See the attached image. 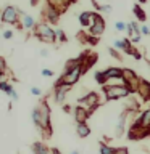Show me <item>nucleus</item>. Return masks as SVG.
<instances>
[{
	"label": "nucleus",
	"instance_id": "f257e3e1",
	"mask_svg": "<svg viewBox=\"0 0 150 154\" xmlns=\"http://www.w3.org/2000/svg\"><path fill=\"white\" fill-rule=\"evenodd\" d=\"M32 122L41 132H44L45 137H48V135L52 133V128H50V108H48L47 101L39 103L36 108L32 109Z\"/></svg>",
	"mask_w": 150,
	"mask_h": 154
},
{
	"label": "nucleus",
	"instance_id": "f03ea898",
	"mask_svg": "<svg viewBox=\"0 0 150 154\" xmlns=\"http://www.w3.org/2000/svg\"><path fill=\"white\" fill-rule=\"evenodd\" d=\"M103 91H105L106 101L126 98V96L131 95V90L124 84H121V85H103Z\"/></svg>",
	"mask_w": 150,
	"mask_h": 154
},
{
	"label": "nucleus",
	"instance_id": "7ed1b4c3",
	"mask_svg": "<svg viewBox=\"0 0 150 154\" xmlns=\"http://www.w3.org/2000/svg\"><path fill=\"white\" fill-rule=\"evenodd\" d=\"M36 37L42 42H48V43H55L58 38H57V31L48 26V24H37L36 26Z\"/></svg>",
	"mask_w": 150,
	"mask_h": 154
},
{
	"label": "nucleus",
	"instance_id": "20e7f679",
	"mask_svg": "<svg viewBox=\"0 0 150 154\" xmlns=\"http://www.w3.org/2000/svg\"><path fill=\"white\" fill-rule=\"evenodd\" d=\"M103 31H105V19L102 18L99 13H94L90 27H89V34L94 37H99L100 34H103Z\"/></svg>",
	"mask_w": 150,
	"mask_h": 154
},
{
	"label": "nucleus",
	"instance_id": "39448f33",
	"mask_svg": "<svg viewBox=\"0 0 150 154\" xmlns=\"http://www.w3.org/2000/svg\"><path fill=\"white\" fill-rule=\"evenodd\" d=\"M123 82H124V85L131 90V93L139 90V82H140V79H139V77L135 75L131 69H123Z\"/></svg>",
	"mask_w": 150,
	"mask_h": 154
},
{
	"label": "nucleus",
	"instance_id": "423d86ee",
	"mask_svg": "<svg viewBox=\"0 0 150 154\" xmlns=\"http://www.w3.org/2000/svg\"><path fill=\"white\" fill-rule=\"evenodd\" d=\"M19 14H21V11H19L16 7H11V5H10V7H7L2 13V23H5V24H18Z\"/></svg>",
	"mask_w": 150,
	"mask_h": 154
},
{
	"label": "nucleus",
	"instance_id": "0eeeda50",
	"mask_svg": "<svg viewBox=\"0 0 150 154\" xmlns=\"http://www.w3.org/2000/svg\"><path fill=\"white\" fill-rule=\"evenodd\" d=\"M77 103L79 106H84V108H95L97 104H99V95L97 93H87L86 96H82V98L77 100Z\"/></svg>",
	"mask_w": 150,
	"mask_h": 154
},
{
	"label": "nucleus",
	"instance_id": "6e6552de",
	"mask_svg": "<svg viewBox=\"0 0 150 154\" xmlns=\"http://www.w3.org/2000/svg\"><path fill=\"white\" fill-rule=\"evenodd\" d=\"M68 91H70V87L68 85H57L55 90H53V93H55V101L58 104H61L63 101H65Z\"/></svg>",
	"mask_w": 150,
	"mask_h": 154
},
{
	"label": "nucleus",
	"instance_id": "1a4fd4ad",
	"mask_svg": "<svg viewBox=\"0 0 150 154\" xmlns=\"http://www.w3.org/2000/svg\"><path fill=\"white\" fill-rule=\"evenodd\" d=\"M60 10H58L57 7H53L52 3H47V10H45V16L48 21H52V23H57L58 21V16H60Z\"/></svg>",
	"mask_w": 150,
	"mask_h": 154
},
{
	"label": "nucleus",
	"instance_id": "9d476101",
	"mask_svg": "<svg viewBox=\"0 0 150 154\" xmlns=\"http://www.w3.org/2000/svg\"><path fill=\"white\" fill-rule=\"evenodd\" d=\"M105 75L108 80H116V79H121L123 80V69L121 67H108V69H105Z\"/></svg>",
	"mask_w": 150,
	"mask_h": 154
},
{
	"label": "nucleus",
	"instance_id": "9b49d317",
	"mask_svg": "<svg viewBox=\"0 0 150 154\" xmlns=\"http://www.w3.org/2000/svg\"><path fill=\"white\" fill-rule=\"evenodd\" d=\"M139 93H140V96H142V100L144 101H148L150 100V84L147 80H144V79H140V82H139Z\"/></svg>",
	"mask_w": 150,
	"mask_h": 154
},
{
	"label": "nucleus",
	"instance_id": "f8f14e48",
	"mask_svg": "<svg viewBox=\"0 0 150 154\" xmlns=\"http://www.w3.org/2000/svg\"><path fill=\"white\" fill-rule=\"evenodd\" d=\"M90 116V111L84 108V106H77L76 111H74V117H76V122H86L87 117Z\"/></svg>",
	"mask_w": 150,
	"mask_h": 154
},
{
	"label": "nucleus",
	"instance_id": "ddd939ff",
	"mask_svg": "<svg viewBox=\"0 0 150 154\" xmlns=\"http://www.w3.org/2000/svg\"><path fill=\"white\" fill-rule=\"evenodd\" d=\"M126 119H128V112H121L119 114V119H118V122H116V128H115V132H116V137H121V135L124 133V127H126Z\"/></svg>",
	"mask_w": 150,
	"mask_h": 154
},
{
	"label": "nucleus",
	"instance_id": "4468645a",
	"mask_svg": "<svg viewBox=\"0 0 150 154\" xmlns=\"http://www.w3.org/2000/svg\"><path fill=\"white\" fill-rule=\"evenodd\" d=\"M92 16H94V11H82L79 14V23L82 27H90L92 23Z\"/></svg>",
	"mask_w": 150,
	"mask_h": 154
},
{
	"label": "nucleus",
	"instance_id": "2eb2a0df",
	"mask_svg": "<svg viewBox=\"0 0 150 154\" xmlns=\"http://www.w3.org/2000/svg\"><path fill=\"white\" fill-rule=\"evenodd\" d=\"M37 24L36 21H34V18L31 16V14H26V13H23V23H21V27L24 29H34Z\"/></svg>",
	"mask_w": 150,
	"mask_h": 154
},
{
	"label": "nucleus",
	"instance_id": "dca6fc26",
	"mask_svg": "<svg viewBox=\"0 0 150 154\" xmlns=\"http://www.w3.org/2000/svg\"><path fill=\"white\" fill-rule=\"evenodd\" d=\"M76 132H77V137L86 138V137H89V135H90V128L87 127V124H86V122H77Z\"/></svg>",
	"mask_w": 150,
	"mask_h": 154
},
{
	"label": "nucleus",
	"instance_id": "f3484780",
	"mask_svg": "<svg viewBox=\"0 0 150 154\" xmlns=\"http://www.w3.org/2000/svg\"><path fill=\"white\" fill-rule=\"evenodd\" d=\"M32 151H34V154H48L47 146L44 143H39V141L32 144Z\"/></svg>",
	"mask_w": 150,
	"mask_h": 154
},
{
	"label": "nucleus",
	"instance_id": "a211bd4d",
	"mask_svg": "<svg viewBox=\"0 0 150 154\" xmlns=\"http://www.w3.org/2000/svg\"><path fill=\"white\" fill-rule=\"evenodd\" d=\"M134 13H135V18H137L139 21L144 23L145 19H147V14H145V11L139 7V5H134Z\"/></svg>",
	"mask_w": 150,
	"mask_h": 154
},
{
	"label": "nucleus",
	"instance_id": "6ab92c4d",
	"mask_svg": "<svg viewBox=\"0 0 150 154\" xmlns=\"http://www.w3.org/2000/svg\"><path fill=\"white\" fill-rule=\"evenodd\" d=\"M0 90H2L3 93H7V95H10V91L13 90V87L10 85V84H8L7 80H2V82H0Z\"/></svg>",
	"mask_w": 150,
	"mask_h": 154
},
{
	"label": "nucleus",
	"instance_id": "aec40b11",
	"mask_svg": "<svg viewBox=\"0 0 150 154\" xmlns=\"http://www.w3.org/2000/svg\"><path fill=\"white\" fill-rule=\"evenodd\" d=\"M95 80L99 82L100 85H106V80H108V79H106L105 72H97V74H95Z\"/></svg>",
	"mask_w": 150,
	"mask_h": 154
},
{
	"label": "nucleus",
	"instance_id": "412c9836",
	"mask_svg": "<svg viewBox=\"0 0 150 154\" xmlns=\"http://www.w3.org/2000/svg\"><path fill=\"white\" fill-rule=\"evenodd\" d=\"M113 152H115V148H110L103 143L100 144V154H113Z\"/></svg>",
	"mask_w": 150,
	"mask_h": 154
},
{
	"label": "nucleus",
	"instance_id": "4be33fe9",
	"mask_svg": "<svg viewBox=\"0 0 150 154\" xmlns=\"http://www.w3.org/2000/svg\"><path fill=\"white\" fill-rule=\"evenodd\" d=\"M115 29L116 31H128V24L123 21H116L115 23Z\"/></svg>",
	"mask_w": 150,
	"mask_h": 154
},
{
	"label": "nucleus",
	"instance_id": "5701e85b",
	"mask_svg": "<svg viewBox=\"0 0 150 154\" xmlns=\"http://www.w3.org/2000/svg\"><path fill=\"white\" fill-rule=\"evenodd\" d=\"M57 38L58 42H66V34L63 29H57Z\"/></svg>",
	"mask_w": 150,
	"mask_h": 154
},
{
	"label": "nucleus",
	"instance_id": "b1692460",
	"mask_svg": "<svg viewBox=\"0 0 150 154\" xmlns=\"http://www.w3.org/2000/svg\"><path fill=\"white\" fill-rule=\"evenodd\" d=\"M31 93H32L34 96H41V95H42V90L39 88V87H32V88H31Z\"/></svg>",
	"mask_w": 150,
	"mask_h": 154
},
{
	"label": "nucleus",
	"instance_id": "393cba45",
	"mask_svg": "<svg viewBox=\"0 0 150 154\" xmlns=\"http://www.w3.org/2000/svg\"><path fill=\"white\" fill-rule=\"evenodd\" d=\"M8 96H10V98H11L13 101H18V100H19V96H18L16 91H15V88H13L11 91H10V95H8Z\"/></svg>",
	"mask_w": 150,
	"mask_h": 154
},
{
	"label": "nucleus",
	"instance_id": "a878e982",
	"mask_svg": "<svg viewBox=\"0 0 150 154\" xmlns=\"http://www.w3.org/2000/svg\"><path fill=\"white\" fill-rule=\"evenodd\" d=\"M11 37H13V31L5 29V31H3V38H11Z\"/></svg>",
	"mask_w": 150,
	"mask_h": 154
},
{
	"label": "nucleus",
	"instance_id": "bb28decb",
	"mask_svg": "<svg viewBox=\"0 0 150 154\" xmlns=\"http://www.w3.org/2000/svg\"><path fill=\"white\" fill-rule=\"evenodd\" d=\"M113 154H128V148H116Z\"/></svg>",
	"mask_w": 150,
	"mask_h": 154
},
{
	"label": "nucleus",
	"instance_id": "cd10ccee",
	"mask_svg": "<svg viewBox=\"0 0 150 154\" xmlns=\"http://www.w3.org/2000/svg\"><path fill=\"white\" fill-rule=\"evenodd\" d=\"M102 11H103V13H111V7H110V5H102Z\"/></svg>",
	"mask_w": 150,
	"mask_h": 154
},
{
	"label": "nucleus",
	"instance_id": "c85d7f7f",
	"mask_svg": "<svg viewBox=\"0 0 150 154\" xmlns=\"http://www.w3.org/2000/svg\"><path fill=\"white\" fill-rule=\"evenodd\" d=\"M140 32L145 34V35H150V29L147 26H140Z\"/></svg>",
	"mask_w": 150,
	"mask_h": 154
},
{
	"label": "nucleus",
	"instance_id": "c756f323",
	"mask_svg": "<svg viewBox=\"0 0 150 154\" xmlns=\"http://www.w3.org/2000/svg\"><path fill=\"white\" fill-rule=\"evenodd\" d=\"M42 75L50 77V75H53V71H50V69H44V71H42Z\"/></svg>",
	"mask_w": 150,
	"mask_h": 154
},
{
	"label": "nucleus",
	"instance_id": "7c9ffc66",
	"mask_svg": "<svg viewBox=\"0 0 150 154\" xmlns=\"http://www.w3.org/2000/svg\"><path fill=\"white\" fill-rule=\"evenodd\" d=\"M0 64H2V74H5V69H7V64H5V60H3V58L0 60Z\"/></svg>",
	"mask_w": 150,
	"mask_h": 154
},
{
	"label": "nucleus",
	"instance_id": "2f4dec72",
	"mask_svg": "<svg viewBox=\"0 0 150 154\" xmlns=\"http://www.w3.org/2000/svg\"><path fill=\"white\" fill-rule=\"evenodd\" d=\"M108 51H110V55H111V56H116V58H118V60H119V58H121V56L118 55V53H116V51L113 50V48H110V50H108Z\"/></svg>",
	"mask_w": 150,
	"mask_h": 154
},
{
	"label": "nucleus",
	"instance_id": "473e14b6",
	"mask_svg": "<svg viewBox=\"0 0 150 154\" xmlns=\"http://www.w3.org/2000/svg\"><path fill=\"white\" fill-rule=\"evenodd\" d=\"M41 56H44V58L48 56V51H47V50H41Z\"/></svg>",
	"mask_w": 150,
	"mask_h": 154
},
{
	"label": "nucleus",
	"instance_id": "72a5a7b5",
	"mask_svg": "<svg viewBox=\"0 0 150 154\" xmlns=\"http://www.w3.org/2000/svg\"><path fill=\"white\" fill-rule=\"evenodd\" d=\"M70 154H81V152H79V151H71Z\"/></svg>",
	"mask_w": 150,
	"mask_h": 154
},
{
	"label": "nucleus",
	"instance_id": "f704fd0d",
	"mask_svg": "<svg viewBox=\"0 0 150 154\" xmlns=\"http://www.w3.org/2000/svg\"><path fill=\"white\" fill-rule=\"evenodd\" d=\"M31 3L32 5H37V0H31Z\"/></svg>",
	"mask_w": 150,
	"mask_h": 154
},
{
	"label": "nucleus",
	"instance_id": "c9c22d12",
	"mask_svg": "<svg viewBox=\"0 0 150 154\" xmlns=\"http://www.w3.org/2000/svg\"><path fill=\"white\" fill-rule=\"evenodd\" d=\"M139 2H140V3H147L148 0H139Z\"/></svg>",
	"mask_w": 150,
	"mask_h": 154
},
{
	"label": "nucleus",
	"instance_id": "e433bc0d",
	"mask_svg": "<svg viewBox=\"0 0 150 154\" xmlns=\"http://www.w3.org/2000/svg\"><path fill=\"white\" fill-rule=\"evenodd\" d=\"M66 2H74V0H66Z\"/></svg>",
	"mask_w": 150,
	"mask_h": 154
},
{
	"label": "nucleus",
	"instance_id": "4c0bfd02",
	"mask_svg": "<svg viewBox=\"0 0 150 154\" xmlns=\"http://www.w3.org/2000/svg\"><path fill=\"white\" fill-rule=\"evenodd\" d=\"M148 66H150V63H148Z\"/></svg>",
	"mask_w": 150,
	"mask_h": 154
}]
</instances>
